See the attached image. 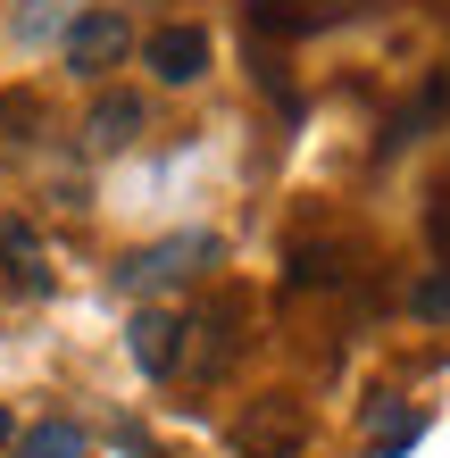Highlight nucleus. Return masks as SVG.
I'll return each instance as SVG.
<instances>
[{
    "mask_svg": "<svg viewBox=\"0 0 450 458\" xmlns=\"http://www.w3.org/2000/svg\"><path fill=\"white\" fill-rule=\"evenodd\" d=\"M125 50H134V25H125L117 9H75V25L59 34V59L67 75H109Z\"/></svg>",
    "mask_w": 450,
    "mask_h": 458,
    "instance_id": "1",
    "label": "nucleus"
},
{
    "mask_svg": "<svg viewBox=\"0 0 450 458\" xmlns=\"http://www.w3.org/2000/svg\"><path fill=\"white\" fill-rule=\"evenodd\" d=\"M233 442H242L250 458H259V450H293V442H301V417H293V409H259V417H242V434H233Z\"/></svg>",
    "mask_w": 450,
    "mask_h": 458,
    "instance_id": "10",
    "label": "nucleus"
},
{
    "mask_svg": "<svg viewBox=\"0 0 450 458\" xmlns=\"http://www.w3.org/2000/svg\"><path fill=\"white\" fill-rule=\"evenodd\" d=\"M0 259H9V284L17 292H50V259H42V233L25 217H0Z\"/></svg>",
    "mask_w": 450,
    "mask_h": 458,
    "instance_id": "6",
    "label": "nucleus"
},
{
    "mask_svg": "<svg viewBox=\"0 0 450 458\" xmlns=\"http://www.w3.org/2000/svg\"><path fill=\"white\" fill-rule=\"evenodd\" d=\"M84 133H92V150H125V142L142 133V100H134V92H100L92 117H84Z\"/></svg>",
    "mask_w": 450,
    "mask_h": 458,
    "instance_id": "7",
    "label": "nucleus"
},
{
    "mask_svg": "<svg viewBox=\"0 0 450 458\" xmlns=\"http://www.w3.org/2000/svg\"><path fill=\"white\" fill-rule=\"evenodd\" d=\"M351 17V0H250V25L259 34H317V25Z\"/></svg>",
    "mask_w": 450,
    "mask_h": 458,
    "instance_id": "5",
    "label": "nucleus"
},
{
    "mask_svg": "<svg viewBox=\"0 0 450 458\" xmlns=\"http://www.w3.org/2000/svg\"><path fill=\"white\" fill-rule=\"evenodd\" d=\"M208 259H217V242H208V233H175V242H150V250H134L117 276H125V292H167V284H183V276H200Z\"/></svg>",
    "mask_w": 450,
    "mask_h": 458,
    "instance_id": "2",
    "label": "nucleus"
},
{
    "mask_svg": "<svg viewBox=\"0 0 450 458\" xmlns=\"http://www.w3.org/2000/svg\"><path fill=\"white\" fill-rule=\"evenodd\" d=\"M67 25H75V0H17V25H9V34L25 50H42V42H59Z\"/></svg>",
    "mask_w": 450,
    "mask_h": 458,
    "instance_id": "8",
    "label": "nucleus"
},
{
    "mask_svg": "<svg viewBox=\"0 0 450 458\" xmlns=\"http://www.w3.org/2000/svg\"><path fill=\"white\" fill-rule=\"evenodd\" d=\"M84 425H67V417H42V425H25L17 434V458H84Z\"/></svg>",
    "mask_w": 450,
    "mask_h": 458,
    "instance_id": "9",
    "label": "nucleus"
},
{
    "mask_svg": "<svg viewBox=\"0 0 450 458\" xmlns=\"http://www.w3.org/2000/svg\"><path fill=\"white\" fill-rule=\"evenodd\" d=\"M125 350H134L142 375H175V359H183V317H175V309H134Z\"/></svg>",
    "mask_w": 450,
    "mask_h": 458,
    "instance_id": "4",
    "label": "nucleus"
},
{
    "mask_svg": "<svg viewBox=\"0 0 450 458\" xmlns=\"http://www.w3.org/2000/svg\"><path fill=\"white\" fill-rule=\"evenodd\" d=\"M434 250H442V267H450V192H442V208H434Z\"/></svg>",
    "mask_w": 450,
    "mask_h": 458,
    "instance_id": "12",
    "label": "nucleus"
},
{
    "mask_svg": "<svg viewBox=\"0 0 450 458\" xmlns=\"http://www.w3.org/2000/svg\"><path fill=\"white\" fill-rule=\"evenodd\" d=\"M417 317H442L450 326V267H434V276L417 284Z\"/></svg>",
    "mask_w": 450,
    "mask_h": 458,
    "instance_id": "11",
    "label": "nucleus"
},
{
    "mask_svg": "<svg viewBox=\"0 0 450 458\" xmlns=\"http://www.w3.org/2000/svg\"><path fill=\"white\" fill-rule=\"evenodd\" d=\"M0 442H17V425H9V409H0Z\"/></svg>",
    "mask_w": 450,
    "mask_h": 458,
    "instance_id": "13",
    "label": "nucleus"
},
{
    "mask_svg": "<svg viewBox=\"0 0 450 458\" xmlns=\"http://www.w3.org/2000/svg\"><path fill=\"white\" fill-rule=\"evenodd\" d=\"M142 59H150L158 84H200L208 75V34L200 25H158V34L142 42Z\"/></svg>",
    "mask_w": 450,
    "mask_h": 458,
    "instance_id": "3",
    "label": "nucleus"
}]
</instances>
